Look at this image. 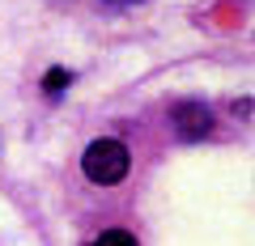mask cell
I'll return each instance as SVG.
<instances>
[{"instance_id": "obj_2", "label": "cell", "mask_w": 255, "mask_h": 246, "mask_svg": "<svg viewBox=\"0 0 255 246\" xmlns=\"http://www.w3.org/2000/svg\"><path fill=\"white\" fill-rule=\"evenodd\" d=\"M170 123H174V136L179 140H204L213 132V110L204 102H179L170 110Z\"/></svg>"}, {"instance_id": "obj_5", "label": "cell", "mask_w": 255, "mask_h": 246, "mask_svg": "<svg viewBox=\"0 0 255 246\" xmlns=\"http://www.w3.org/2000/svg\"><path fill=\"white\" fill-rule=\"evenodd\" d=\"M111 4H128V0H111Z\"/></svg>"}, {"instance_id": "obj_4", "label": "cell", "mask_w": 255, "mask_h": 246, "mask_svg": "<svg viewBox=\"0 0 255 246\" xmlns=\"http://www.w3.org/2000/svg\"><path fill=\"white\" fill-rule=\"evenodd\" d=\"M64 85H68V68H51V73L43 77V89L47 93H60Z\"/></svg>"}, {"instance_id": "obj_1", "label": "cell", "mask_w": 255, "mask_h": 246, "mask_svg": "<svg viewBox=\"0 0 255 246\" xmlns=\"http://www.w3.org/2000/svg\"><path fill=\"white\" fill-rule=\"evenodd\" d=\"M128 165H132V157H128V145H124V140H111V136L94 140V145L85 149V157H81L85 178L98 182V187H115V182H124Z\"/></svg>"}, {"instance_id": "obj_3", "label": "cell", "mask_w": 255, "mask_h": 246, "mask_svg": "<svg viewBox=\"0 0 255 246\" xmlns=\"http://www.w3.org/2000/svg\"><path fill=\"white\" fill-rule=\"evenodd\" d=\"M94 246H136V238L128 234V229H107V234H102Z\"/></svg>"}]
</instances>
